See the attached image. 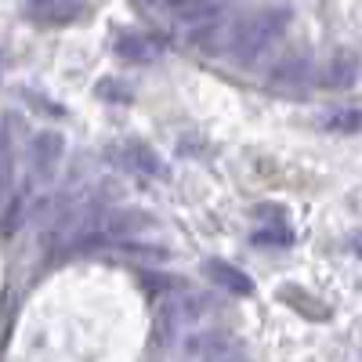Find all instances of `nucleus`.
Returning a JSON list of instances; mask_svg holds the SVG:
<instances>
[{"mask_svg": "<svg viewBox=\"0 0 362 362\" xmlns=\"http://www.w3.org/2000/svg\"><path fill=\"white\" fill-rule=\"evenodd\" d=\"M156 232H160V221L153 214L127 206V210H95L87 218L80 214L66 239L73 247H127V243L138 247Z\"/></svg>", "mask_w": 362, "mask_h": 362, "instance_id": "nucleus-1", "label": "nucleus"}, {"mask_svg": "<svg viewBox=\"0 0 362 362\" xmlns=\"http://www.w3.org/2000/svg\"><path fill=\"white\" fill-rule=\"evenodd\" d=\"M286 25H290V8H261L254 11L247 22H239L235 25V37H232V58L243 69L257 66L261 58L276 47V40L286 33Z\"/></svg>", "mask_w": 362, "mask_h": 362, "instance_id": "nucleus-2", "label": "nucleus"}, {"mask_svg": "<svg viewBox=\"0 0 362 362\" xmlns=\"http://www.w3.org/2000/svg\"><path fill=\"white\" fill-rule=\"evenodd\" d=\"M210 315H214V305H210L203 293H192V290L174 286V290L163 293V300H160L156 322H160V334H163L167 341H181V337L196 334V329H203Z\"/></svg>", "mask_w": 362, "mask_h": 362, "instance_id": "nucleus-3", "label": "nucleus"}, {"mask_svg": "<svg viewBox=\"0 0 362 362\" xmlns=\"http://www.w3.org/2000/svg\"><path fill=\"white\" fill-rule=\"evenodd\" d=\"M177 362H247V351L225 329H196L177 341Z\"/></svg>", "mask_w": 362, "mask_h": 362, "instance_id": "nucleus-4", "label": "nucleus"}, {"mask_svg": "<svg viewBox=\"0 0 362 362\" xmlns=\"http://www.w3.org/2000/svg\"><path fill=\"white\" fill-rule=\"evenodd\" d=\"M116 54L124 58V62L148 66L163 54V44L156 37H148V33H124V37H116Z\"/></svg>", "mask_w": 362, "mask_h": 362, "instance_id": "nucleus-5", "label": "nucleus"}, {"mask_svg": "<svg viewBox=\"0 0 362 362\" xmlns=\"http://www.w3.org/2000/svg\"><path fill=\"white\" fill-rule=\"evenodd\" d=\"M62 138H58L54 131H44V134H37V141H33V177L40 181H51L54 177V167L62 163Z\"/></svg>", "mask_w": 362, "mask_h": 362, "instance_id": "nucleus-6", "label": "nucleus"}, {"mask_svg": "<svg viewBox=\"0 0 362 362\" xmlns=\"http://www.w3.org/2000/svg\"><path fill=\"white\" fill-rule=\"evenodd\" d=\"M312 76V62H308V54H290L279 62V69L272 73V83H279L286 90H297V87H305Z\"/></svg>", "mask_w": 362, "mask_h": 362, "instance_id": "nucleus-7", "label": "nucleus"}, {"mask_svg": "<svg viewBox=\"0 0 362 362\" xmlns=\"http://www.w3.org/2000/svg\"><path fill=\"white\" fill-rule=\"evenodd\" d=\"M124 163L131 167V170H138V174H145V177H167L170 170H167V163L153 153L148 145H127L124 148Z\"/></svg>", "mask_w": 362, "mask_h": 362, "instance_id": "nucleus-8", "label": "nucleus"}, {"mask_svg": "<svg viewBox=\"0 0 362 362\" xmlns=\"http://www.w3.org/2000/svg\"><path fill=\"white\" fill-rule=\"evenodd\" d=\"M206 276L214 279L218 286H225L228 293H254L250 276H243V272L232 268L228 261H206Z\"/></svg>", "mask_w": 362, "mask_h": 362, "instance_id": "nucleus-9", "label": "nucleus"}, {"mask_svg": "<svg viewBox=\"0 0 362 362\" xmlns=\"http://www.w3.org/2000/svg\"><path fill=\"white\" fill-rule=\"evenodd\" d=\"M25 4L44 22H69L76 15V0H25Z\"/></svg>", "mask_w": 362, "mask_h": 362, "instance_id": "nucleus-10", "label": "nucleus"}, {"mask_svg": "<svg viewBox=\"0 0 362 362\" xmlns=\"http://www.w3.org/2000/svg\"><path fill=\"white\" fill-rule=\"evenodd\" d=\"M11 124L0 127V203L8 199L11 192V181H15V167H11Z\"/></svg>", "mask_w": 362, "mask_h": 362, "instance_id": "nucleus-11", "label": "nucleus"}, {"mask_svg": "<svg viewBox=\"0 0 362 362\" xmlns=\"http://www.w3.org/2000/svg\"><path fill=\"white\" fill-rule=\"evenodd\" d=\"M322 127L334 131V134H355V131H362V109H337V112H329Z\"/></svg>", "mask_w": 362, "mask_h": 362, "instance_id": "nucleus-12", "label": "nucleus"}, {"mask_svg": "<svg viewBox=\"0 0 362 362\" xmlns=\"http://www.w3.org/2000/svg\"><path fill=\"white\" fill-rule=\"evenodd\" d=\"M351 76H355L351 58H334V62H329V69H326V83H329V87H344V83H351Z\"/></svg>", "mask_w": 362, "mask_h": 362, "instance_id": "nucleus-13", "label": "nucleus"}, {"mask_svg": "<svg viewBox=\"0 0 362 362\" xmlns=\"http://www.w3.org/2000/svg\"><path fill=\"white\" fill-rule=\"evenodd\" d=\"M290 239H293V232L286 228V225H272V228H257L254 232V243H279V247H286L290 243Z\"/></svg>", "mask_w": 362, "mask_h": 362, "instance_id": "nucleus-14", "label": "nucleus"}, {"mask_svg": "<svg viewBox=\"0 0 362 362\" xmlns=\"http://www.w3.org/2000/svg\"><path fill=\"white\" fill-rule=\"evenodd\" d=\"M351 250H355V254H362V232H355V235H351Z\"/></svg>", "mask_w": 362, "mask_h": 362, "instance_id": "nucleus-15", "label": "nucleus"}]
</instances>
